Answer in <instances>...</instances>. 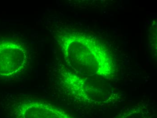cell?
<instances>
[{
  "label": "cell",
  "instance_id": "obj_1",
  "mask_svg": "<svg viewBox=\"0 0 157 118\" xmlns=\"http://www.w3.org/2000/svg\"><path fill=\"white\" fill-rule=\"evenodd\" d=\"M56 40L67 65L82 76L111 79L116 74L113 56L98 38L74 31H58Z\"/></svg>",
  "mask_w": 157,
  "mask_h": 118
},
{
  "label": "cell",
  "instance_id": "obj_2",
  "mask_svg": "<svg viewBox=\"0 0 157 118\" xmlns=\"http://www.w3.org/2000/svg\"><path fill=\"white\" fill-rule=\"evenodd\" d=\"M64 88L75 98L86 103L96 105L105 104L112 94L103 84L93 81L87 77L82 76L71 70L64 69L60 75Z\"/></svg>",
  "mask_w": 157,
  "mask_h": 118
},
{
  "label": "cell",
  "instance_id": "obj_3",
  "mask_svg": "<svg viewBox=\"0 0 157 118\" xmlns=\"http://www.w3.org/2000/svg\"><path fill=\"white\" fill-rule=\"evenodd\" d=\"M28 53L20 42H0V76L10 77L23 71L27 65Z\"/></svg>",
  "mask_w": 157,
  "mask_h": 118
},
{
  "label": "cell",
  "instance_id": "obj_4",
  "mask_svg": "<svg viewBox=\"0 0 157 118\" xmlns=\"http://www.w3.org/2000/svg\"><path fill=\"white\" fill-rule=\"evenodd\" d=\"M16 112V118H73L52 104L38 100L23 101Z\"/></svg>",
  "mask_w": 157,
  "mask_h": 118
},
{
  "label": "cell",
  "instance_id": "obj_5",
  "mask_svg": "<svg viewBox=\"0 0 157 118\" xmlns=\"http://www.w3.org/2000/svg\"><path fill=\"white\" fill-rule=\"evenodd\" d=\"M114 118H155V117L148 107L138 105L121 111Z\"/></svg>",
  "mask_w": 157,
  "mask_h": 118
}]
</instances>
